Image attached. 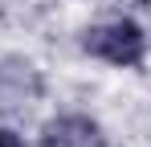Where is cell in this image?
<instances>
[{
	"label": "cell",
	"mask_w": 151,
	"mask_h": 147,
	"mask_svg": "<svg viewBox=\"0 0 151 147\" xmlns=\"http://www.w3.org/2000/svg\"><path fill=\"white\" fill-rule=\"evenodd\" d=\"M37 147H106V131L98 119L70 110V115H57L41 127Z\"/></svg>",
	"instance_id": "obj_3"
},
{
	"label": "cell",
	"mask_w": 151,
	"mask_h": 147,
	"mask_svg": "<svg viewBox=\"0 0 151 147\" xmlns=\"http://www.w3.org/2000/svg\"><path fill=\"white\" fill-rule=\"evenodd\" d=\"M45 94V74L37 70L29 57H0V110L4 115H17L29 110L33 102H41Z\"/></svg>",
	"instance_id": "obj_2"
},
{
	"label": "cell",
	"mask_w": 151,
	"mask_h": 147,
	"mask_svg": "<svg viewBox=\"0 0 151 147\" xmlns=\"http://www.w3.org/2000/svg\"><path fill=\"white\" fill-rule=\"evenodd\" d=\"M82 49L94 61H106L114 70H139L147 61V33L131 17H114V21L90 24L82 33Z\"/></svg>",
	"instance_id": "obj_1"
},
{
	"label": "cell",
	"mask_w": 151,
	"mask_h": 147,
	"mask_svg": "<svg viewBox=\"0 0 151 147\" xmlns=\"http://www.w3.org/2000/svg\"><path fill=\"white\" fill-rule=\"evenodd\" d=\"M0 147H25V139H21L12 127H0Z\"/></svg>",
	"instance_id": "obj_4"
}]
</instances>
